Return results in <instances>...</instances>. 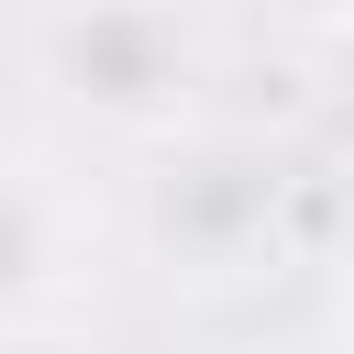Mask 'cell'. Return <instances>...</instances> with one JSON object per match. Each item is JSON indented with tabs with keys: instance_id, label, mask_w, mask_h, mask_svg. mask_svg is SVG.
<instances>
[{
	"instance_id": "1",
	"label": "cell",
	"mask_w": 354,
	"mask_h": 354,
	"mask_svg": "<svg viewBox=\"0 0 354 354\" xmlns=\"http://www.w3.org/2000/svg\"><path fill=\"white\" fill-rule=\"evenodd\" d=\"M33 77L66 111H100L133 144H188L221 122V22H33L22 33Z\"/></svg>"
},
{
	"instance_id": "2",
	"label": "cell",
	"mask_w": 354,
	"mask_h": 354,
	"mask_svg": "<svg viewBox=\"0 0 354 354\" xmlns=\"http://www.w3.org/2000/svg\"><path fill=\"white\" fill-rule=\"evenodd\" d=\"M288 210H299L288 144L210 122L188 144H155V166L133 188V243L144 254H188L199 277H243V254L288 243Z\"/></svg>"
},
{
	"instance_id": "3",
	"label": "cell",
	"mask_w": 354,
	"mask_h": 354,
	"mask_svg": "<svg viewBox=\"0 0 354 354\" xmlns=\"http://www.w3.org/2000/svg\"><path fill=\"white\" fill-rule=\"evenodd\" d=\"M111 266V210L77 188L66 155L0 144V343L55 332Z\"/></svg>"
},
{
	"instance_id": "4",
	"label": "cell",
	"mask_w": 354,
	"mask_h": 354,
	"mask_svg": "<svg viewBox=\"0 0 354 354\" xmlns=\"http://www.w3.org/2000/svg\"><path fill=\"white\" fill-rule=\"evenodd\" d=\"M332 354H354V254H343V299H332Z\"/></svg>"
}]
</instances>
